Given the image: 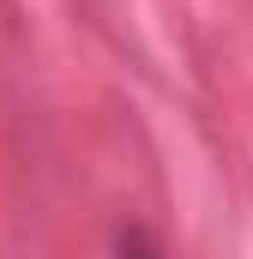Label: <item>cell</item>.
<instances>
[{
	"mask_svg": "<svg viewBox=\"0 0 253 259\" xmlns=\"http://www.w3.org/2000/svg\"><path fill=\"white\" fill-rule=\"evenodd\" d=\"M121 259H163V253L151 247V235H145V229H126V235H121Z\"/></svg>",
	"mask_w": 253,
	"mask_h": 259,
	"instance_id": "cell-1",
	"label": "cell"
}]
</instances>
